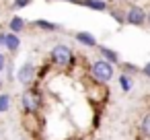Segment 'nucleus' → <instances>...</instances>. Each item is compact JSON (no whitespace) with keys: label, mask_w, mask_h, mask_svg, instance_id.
<instances>
[{"label":"nucleus","mask_w":150,"mask_h":140,"mask_svg":"<svg viewBox=\"0 0 150 140\" xmlns=\"http://www.w3.org/2000/svg\"><path fill=\"white\" fill-rule=\"evenodd\" d=\"M50 64L56 66L58 70H70L76 64V54L70 45L66 43H56L50 50Z\"/></svg>","instance_id":"nucleus-1"},{"label":"nucleus","mask_w":150,"mask_h":140,"mask_svg":"<svg viewBox=\"0 0 150 140\" xmlns=\"http://www.w3.org/2000/svg\"><path fill=\"white\" fill-rule=\"evenodd\" d=\"M33 85H35V82H33ZM33 85H29V87L23 91V95H21V109H23L25 115H37L39 109L43 107L41 91H39L37 87H33Z\"/></svg>","instance_id":"nucleus-2"},{"label":"nucleus","mask_w":150,"mask_h":140,"mask_svg":"<svg viewBox=\"0 0 150 140\" xmlns=\"http://www.w3.org/2000/svg\"><path fill=\"white\" fill-rule=\"evenodd\" d=\"M88 70H91L93 80L99 82V85H107V82L115 76V64H111V62H107V60H103V58L95 60Z\"/></svg>","instance_id":"nucleus-3"},{"label":"nucleus","mask_w":150,"mask_h":140,"mask_svg":"<svg viewBox=\"0 0 150 140\" xmlns=\"http://www.w3.org/2000/svg\"><path fill=\"white\" fill-rule=\"evenodd\" d=\"M15 78H17L23 87L33 85L35 78H37V66H35L33 62H25V64H21L19 70H17V74H15Z\"/></svg>","instance_id":"nucleus-4"},{"label":"nucleus","mask_w":150,"mask_h":140,"mask_svg":"<svg viewBox=\"0 0 150 140\" xmlns=\"http://www.w3.org/2000/svg\"><path fill=\"white\" fill-rule=\"evenodd\" d=\"M125 23L127 25H134V27H144L146 25V11L142 6L129 4L127 11H125Z\"/></svg>","instance_id":"nucleus-5"},{"label":"nucleus","mask_w":150,"mask_h":140,"mask_svg":"<svg viewBox=\"0 0 150 140\" xmlns=\"http://www.w3.org/2000/svg\"><path fill=\"white\" fill-rule=\"evenodd\" d=\"M2 48H4V50H6L11 56H15V54L19 52V48H21V35H17V33H11V31H4Z\"/></svg>","instance_id":"nucleus-6"},{"label":"nucleus","mask_w":150,"mask_h":140,"mask_svg":"<svg viewBox=\"0 0 150 140\" xmlns=\"http://www.w3.org/2000/svg\"><path fill=\"white\" fill-rule=\"evenodd\" d=\"M72 4L86 6V9L97 11V13H105V11H109V2H105V0H72Z\"/></svg>","instance_id":"nucleus-7"},{"label":"nucleus","mask_w":150,"mask_h":140,"mask_svg":"<svg viewBox=\"0 0 150 140\" xmlns=\"http://www.w3.org/2000/svg\"><path fill=\"white\" fill-rule=\"evenodd\" d=\"M74 39H76L80 45H84V48H91V50L99 45L97 37H95L91 31H76V33H74Z\"/></svg>","instance_id":"nucleus-8"},{"label":"nucleus","mask_w":150,"mask_h":140,"mask_svg":"<svg viewBox=\"0 0 150 140\" xmlns=\"http://www.w3.org/2000/svg\"><path fill=\"white\" fill-rule=\"evenodd\" d=\"M25 29H27V21H25L21 15H13V17L8 19V31H11V33L21 35Z\"/></svg>","instance_id":"nucleus-9"},{"label":"nucleus","mask_w":150,"mask_h":140,"mask_svg":"<svg viewBox=\"0 0 150 140\" xmlns=\"http://www.w3.org/2000/svg\"><path fill=\"white\" fill-rule=\"evenodd\" d=\"M31 27L39 29V31H45V33H54V31H60V29H62L58 23H52V21H47V19H35V21L31 23Z\"/></svg>","instance_id":"nucleus-10"},{"label":"nucleus","mask_w":150,"mask_h":140,"mask_svg":"<svg viewBox=\"0 0 150 140\" xmlns=\"http://www.w3.org/2000/svg\"><path fill=\"white\" fill-rule=\"evenodd\" d=\"M97 50H99V54H101V58H103V60H107V62H111V64H119V62H121L119 54H117L113 48H107V45H97Z\"/></svg>","instance_id":"nucleus-11"},{"label":"nucleus","mask_w":150,"mask_h":140,"mask_svg":"<svg viewBox=\"0 0 150 140\" xmlns=\"http://www.w3.org/2000/svg\"><path fill=\"white\" fill-rule=\"evenodd\" d=\"M13 105V97L8 93H0V113H6Z\"/></svg>","instance_id":"nucleus-12"},{"label":"nucleus","mask_w":150,"mask_h":140,"mask_svg":"<svg viewBox=\"0 0 150 140\" xmlns=\"http://www.w3.org/2000/svg\"><path fill=\"white\" fill-rule=\"evenodd\" d=\"M117 82H119V87H121L123 93H129V91H132V85H134V82H132V76H127V74L121 72L119 78H117Z\"/></svg>","instance_id":"nucleus-13"},{"label":"nucleus","mask_w":150,"mask_h":140,"mask_svg":"<svg viewBox=\"0 0 150 140\" xmlns=\"http://www.w3.org/2000/svg\"><path fill=\"white\" fill-rule=\"evenodd\" d=\"M140 132H142V136H144V138H148V140H150V113H146V115L142 117Z\"/></svg>","instance_id":"nucleus-14"},{"label":"nucleus","mask_w":150,"mask_h":140,"mask_svg":"<svg viewBox=\"0 0 150 140\" xmlns=\"http://www.w3.org/2000/svg\"><path fill=\"white\" fill-rule=\"evenodd\" d=\"M109 15L113 17V21H115V23H119V25H123V23H125V13H119L117 9H111V6H109Z\"/></svg>","instance_id":"nucleus-15"},{"label":"nucleus","mask_w":150,"mask_h":140,"mask_svg":"<svg viewBox=\"0 0 150 140\" xmlns=\"http://www.w3.org/2000/svg\"><path fill=\"white\" fill-rule=\"evenodd\" d=\"M121 72L129 76V74H138V72H140V68H138V66H134V64H129V62H121Z\"/></svg>","instance_id":"nucleus-16"},{"label":"nucleus","mask_w":150,"mask_h":140,"mask_svg":"<svg viewBox=\"0 0 150 140\" xmlns=\"http://www.w3.org/2000/svg\"><path fill=\"white\" fill-rule=\"evenodd\" d=\"M2 74H4V80H8V82H11V80H15V64H13L11 60L6 62V68H4V72H2Z\"/></svg>","instance_id":"nucleus-17"},{"label":"nucleus","mask_w":150,"mask_h":140,"mask_svg":"<svg viewBox=\"0 0 150 140\" xmlns=\"http://www.w3.org/2000/svg\"><path fill=\"white\" fill-rule=\"evenodd\" d=\"M31 2H33V0H13V2H11V9H13V11H21V9H27Z\"/></svg>","instance_id":"nucleus-18"},{"label":"nucleus","mask_w":150,"mask_h":140,"mask_svg":"<svg viewBox=\"0 0 150 140\" xmlns=\"http://www.w3.org/2000/svg\"><path fill=\"white\" fill-rule=\"evenodd\" d=\"M6 62H8V56H6L4 52H0V74L4 72V68H6Z\"/></svg>","instance_id":"nucleus-19"},{"label":"nucleus","mask_w":150,"mask_h":140,"mask_svg":"<svg viewBox=\"0 0 150 140\" xmlns=\"http://www.w3.org/2000/svg\"><path fill=\"white\" fill-rule=\"evenodd\" d=\"M140 72H142L144 76H148V78H150V62H146V64L140 68Z\"/></svg>","instance_id":"nucleus-20"},{"label":"nucleus","mask_w":150,"mask_h":140,"mask_svg":"<svg viewBox=\"0 0 150 140\" xmlns=\"http://www.w3.org/2000/svg\"><path fill=\"white\" fill-rule=\"evenodd\" d=\"M2 87H4V76L0 74V89H2Z\"/></svg>","instance_id":"nucleus-21"},{"label":"nucleus","mask_w":150,"mask_h":140,"mask_svg":"<svg viewBox=\"0 0 150 140\" xmlns=\"http://www.w3.org/2000/svg\"><path fill=\"white\" fill-rule=\"evenodd\" d=\"M146 25H150V13H146Z\"/></svg>","instance_id":"nucleus-22"},{"label":"nucleus","mask_w":150,"mask_h":140,"mask_svg":"<svg viewBox=\"0 0 150 140\" xmlns=\"http://www.w3.org/2000/svg\"><path fill=\"white\" fill-rule=\"evenodd\" d=\"M58 2H72V0H58Z\"/></svg>","instance_id":"nucleus-23"},{"label":"nucleus","mask_w":150,"mask_h":140,"mask_svg":"<svg viewBox=\"0 0 150 140\" xmlns=\"http://www.w3.org/2000/svg\"><path fill=\"white\" fill-rule=\"evenodd\" d=\"M0 50H2V41H0Z\"/></svg>","instance_id":"nucleus-24"}]
</instances>
